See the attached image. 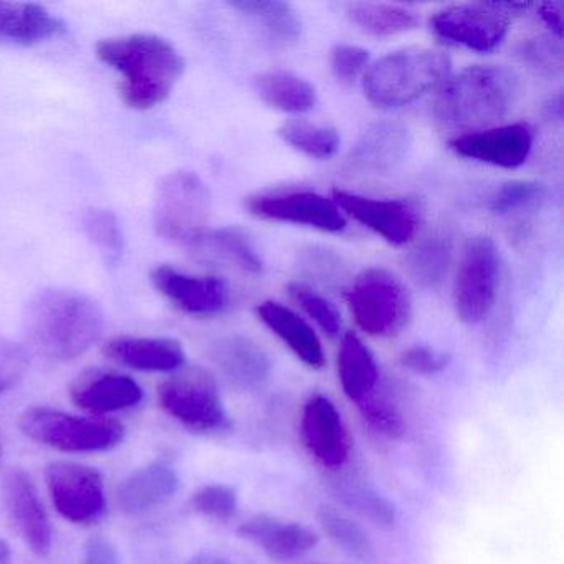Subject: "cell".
Returning <instances> with one entry per match:
<instances>
[{"instance_id": "83f0119b", "label": "cell", "mask_w": 564, "mask_h": 564, "mask_svg": "<svg viewBox=\"0 0 564 564\" xmlns=\"http://www.w3.org/2000/svg\"><path fill=\"white\" fill-rule=\"evenodd\" d=\"M256 90L269 107L285 113H306L318 101L315 87L292 72L276 70L259 75Z\"/></svg>"}, {"instance_id": "5bb4252c", "label": "cell", "mask_w": 564, "mask_h": 564, "mask_svg": "<svg viewBox=\"0 0 564 564\" xmlns=\"http://www.w3.org/2000/svg\"><path fill=\"white\" fill-rule=\"evenodd\" d=\"M302 435L310 455L323 467L339 470L351 455V438L336 405L325 395H313L302 414Z\"/></svg>"}, {"instance_id": "d4e9b609", "label": "cell", "mask_w": 564, "mask_h": 564, "mask_svg": "<svg viewBox=\"0 0 564 564\" xmlns=\"http://www.w3.org/2000/svg\"><path fill=\"white\" fill-rule=\"evenodd\" d=\"M338 376L343 391L356 405L371 398L381 384V372L371 349L356 333L348 332L338 352Z\"/></svg>"}, {"instance_id": "f6af8a7d", "label": "cell", "mask_w": 564, "mask_h": 564, "mask_svg": "<svg viewBox=\"0 0 564 564\" xmlns=\"http://www.w3.org/2000/svg\"><path fill=\"white\" fill-rule=\"evenodd\" d=\"M563 2H544L538 8V15H540L541 21L551 29V32L557 39L563 35Z\"/></svg>"}, {"instance_id": "60d3db41", "label": "cell", "mask_w": 564, "mask_h": 564, "mask_svg": "<svg viewBox=\"0 0 564 564\" xmlns=\"http://www.w3.org/2000/svg\"><path fill=\"white\" fill-rule=\"evenodd\" d=\"M28 368L29 356L25 349L12 339L0 336V394L15 388Z\"/></svg>"}, {"instance_id": "30bf717a", "label": "cell", "mask_w": 564, "mask_h": 564, "mask_svg": "<svg viewBox=\"0 0 564 564\" xmlns=\"http://www.w3.org/2000/svg\"><path fill=\"white\" fill-rule=\"evenodd\" d=\"M511 18L513 14L505 9L503 2L451 6L435 12L431 29L447 44L488 54L507 37Z\"/></svg>"}, {"instance_id": "ba28073f", "label": "cell", "mask_w": 564, "mask_h": 564, "mask_svg": "<svg viewBox=\"0 0 564 564\" xmlns=\"http://www.w3.org/2000/svg\"><path fill=\"white\" fill-rule=\"evenodd\" d=\"M500 283V253L488 236L468 240L454 280L452 300L462 323L477 325L490 315Z\"/></svg>"}, {"instance_id": "8992f818", "label": "cell", "mask_w": 564, "mask_h": 564, "mask_svg": "<svg viewBox=\"0 0 564 564\" xmlns=\"http://www.w3.org/2000/svg\"><path fill=\"white\" fill-rule=\"evenodd\" d=\"M346 302L359 328L378 338L399 335L411 318V296L404 283L379 267L362 270L352 280Z\"/></svg>"}, {"instance_id": "8d00e7d4", "label": "cell", "mask_w": 564, "mask_h": 564, "mask_svg": "<svg viewBox=\"0 0 564 564\" xmlns=\"http://www.w3.org/2000/svg\"><path fill=\"white\" fill-rule=\"evenodd\" d=\"M289 293L302 306L303 312L322 328L325 335H339L343 326L341 315H339L336 306L329 300H326L322 293L316 292L303 282L290 283Z\"/></svg>"}, {"instance_id": "603a6c76", "label": "cell", "mask_w": 564, "mask_h": 564, "mask_svg": "<svg viewBox=\"0 0 564 564\" xmlns=\"http://www.w3.org/2000/svg\"><path fill=\"white\" fill-rule=\"evenodd\" d=\"M257 315L306 366L313 369L325 366V351L315 329L289 306L263 302L257 306Z\"/></svg>"}, {"instance_id": "f35d334b", "label": "cell", "mask_w": 564, "mask_h": 564, "mask_svg": "<svg viewBox=\"0 0 564 564\" xmlns=\"http://www.w3.org/2000/svg\"><path fill=\"white\" fill-rule=\"evenodd\" d=\"M193 507L204 517L227 521L237 513L239 497L227 485H207L193 497Z\"/></svg>"}, {"instance_id": "7c38bea8", "label": "cell", "mask_w": 564, "mask_h": 564, "mask_svg": "<svg viewBox=\"0 0 564 564\" xmlns=\"http://www.w3.org/2000/svg\"><path fill=\"white\" fill-rule=\"evenodd\" d=\"M333 200L341 213L348 214L391 246H405L414 239L419 216L417 209L409 200L372 199L343 189L333 191Z\"/></svg>"}, {"instance_id": "1f68e13d", "label": "cell", "mask_w": 564, "mask_h": 564, "mask_svg": "<svg viewBox=\"0 0 564 564\" xmlns=\"http://www.w3.org/2000/svg\"><path fill=\"white\" fill-rule=\"evenodd\" d=\"M280 138L300 153L315 160H328L339 150L338 131L332 127H319L306 120H289L279 128Z\"/></svg>"}, {"instance_id": "e575fe53", "label": "cell", "mask_w": 564, "mask_h": 564, "mask_svg": "<svg viewBox=\"0 0 564 564\" xmlns=\"http://www.w3.org/2000/svg\"><path fill=\"white\" fill-rule=\"evenodd\" d=\"M338 495L343 503L348 505L356 513L368 518L376 527H394L398 518L394 505L379 495L375 488L368 487L362 481H338Z\"/></svg>"}, {"instance_id": "44dd1931", "label": "cell", "mask_w": 564, "mask_h": 564, "mask_svg": "<svg viewBox=\"0 0 564 564\" xmlns=\"http://www.w3.org/2000/svg\"><path fill=\"white\" fill-rule=\"evenodd\" d=\"M70 398L78 408L104 414L133 408L143 399V391L128 376L91 369L72 384Z\"/></svg>"}, {"instance_id": "9c48e42d", "label": "cell", "mask_w": 564, "mask_h": 564, "mask_svg": "<svg viewBox=\"0 0 564 564\" xmlns=\"http://www.w3.org/2000/svg\"><path fill=\"white\" fill-rule=\"evenodd\" d=\"M160 404L191 431L219 432L230 425L216 379L203 368L183 369L164 381Z\"/></svg>"}, {"instance_id": "ee69618b", "label": "cell", "mask_w": 564, "mask_h": 564, "mask_svg": "<svg viewBox=\"0 0 564 564\" xmlns=\"http://www.w3.org/2000/svg\"><path fill=\"white\" fill-rule=\"evenodd\" d=\"M82 564H120L117 547L101 536L91 538L85 546L84 563Z\"/></svg>"}, {"instance_id": "277c9868", "label": "cell", "mask_w": 564, "mask_h": 564, "mask_svg": "<svg viewBox=\"0 0 564 564\" xmlns=\"http://www.w3.org/2000/svg\"><path fill=\"white\" fill-rule=\"evenodd\" d=\"M451 74V58L432 48H408L386 55L366 72L362 88L376 107L399 108L441 87Z\"/></svg>"}, {"instance_id": "484cf974", "label": "cell", "mask_w": 564, "mask_h": 564, "mask_svg": "<svg viewBox=\"0 0 564 564\" xmlns=\"http://www.w3.org/2000/svg\"><path fill=\"white\" fill-rule=\"evenodd\" d=\"M180 485V475L173 468L161 464L148 465L121 484L118 503L124 513H143L176 494Z\"/></svg>"}, {"instance_id": "52a82bcc", "label": "cell", "mask_w": 564, "mask_h": 564, "mask_svg": "<svg viewBox=\"0 0 564 564\" xmlns=\"http://www.w3.org/2000/svg\"><path fill=\"white\" fill-rule=\"evenodd\" d=\"M22 432L39 444L62 452H105L117 447L124 427L111 419L77 417L47 408H32L21 415Z\"/></svg>"}, {"instance_id": "d6a6232c", "label": "cell", "mask_w": 564, "mask_h": 564, "mask_svg": "<svg viewBox=\"0 0 564 564\" xmlns=\"http://www.w3.org/2000/svg\"><path fill=\"white\" fill-rule=\"evenodd\" d=\"M318 520L325 533L349 556L361 561V563H372L376 560L375 544H372L371 538L351 518L339 513L338 510H333V508H322Z\"/></svg>"}, {"instance_id": "f546056e", "label": "cell", "mask_w": 564, "mask_h": 564, "mask_svg": "<svg viewBox=\"0 0 564 564\" xmlns=\"http://www.w3.org/2000/svg\"><path fill=\"white\" fill-rule=\"evenodd\" d=\"M243 18L250 19L253 24L260 25L267 35L276 42L299 41L302 35V18L292 4L276 2V0H239L230 2Z\"/></svg>"}, {"instance_id": "7bdbcfd3", "label": "cell", "mask_w": 564, "mask_h": 564, "mask_svg": "<svg viewBox=\"0 0 564 564\" xmlns=\"http://www.w3.org/2000/svg\"><path fill=\"white\" fill-rule=\"evenodd\" d=\"M369 52L356 45H336L329 55L333 74L341 80H351L368 65Z\"/></svg>"}, {"instance_id": "d590c367", "label": "cell", "mask_w": 564, "mask_h": 564, "mask_svg": "<svg viewBox=\"0 0 564 564\" xmlns=\"http://www.w3.org/2000/svg\"><path fill=\"white\" fill-rule=\"evenodd\" d=\"M546 196L547 191L543 184L533 183V181H511L494 194L490 210L495 216H510L521 210L540 207Z\"/></svg>"}, {"instance_id": "4316f807", "label": "cell", "mask_w": 564, "mask_h": 564, "mask_svg": "<svg viewBox=\"0 0 564 564\" xmlns=\"http://www.w3.org/2000/svg\"><path fill=\"white\" fill-rule=\"evenodd\" d=\"M193 249L252 275H259L263 270L262 256L256 242L239 227L207 230Z\"/></svg>"}, {"instance_id": "5b68a950", "label": "cell", "mask_w": 564, "mask_h": 564, "mask_svg": "<svg viewBox=\"0 0 564 564\" xmlns=\"http://www.w3.org/2000/svg\"><path fill=\"white\" fill-rule=\"evenodd\" d=\"M210 193L193 171H174L163 177L154 194L153 224L158 236L194 247L207 232Z\"/></svg>"}, {"instance_id": "b9f144b4", "label": "cell", "mask_w": 564, "mask_h": 564, "mask_svg": "<svg viewBox=\"0 0 564 564\" xmlns=\"http://www.w3.org/2000/svg\"><path fill=\"white\" fill-rule=\"evenodd\" d=\"M451 356L431 346H412L401 355V365L422 376H434L451 365Z\"/></svg>"}, {"instance_id": "cb8c5ba5", "label": "cell", "mask_w": 564, "mask_h": 564, "mask_svg": "<svg viewBox=\"0 0 564 564\" xmlns=\"http://www.w3.org/2000/svg\"><path fill=\"white\" fill-rule=\"evenodd\" d=\"M64 22L39 4L0 2V42L35 45L58 37Z\"/></svg>"}, {"instance_id": "ffe728a7", "label": "cell", "mask_w": 564, "mask_h": 564, "mask_svg": "<svg viewBox=\"0 0 564 564\" xmlns=\"http://www.w3.org/2000/svg\"><path fill=\"white\" fill-rule=\"evenodd\" d=\"M210 358L224 378L242 391L263 388L272 375V361L265 349L247 336L230 335L217 339L210 348Z\"/></svg>"}, {"instance_id": "6da1fadb", "label": "cell", "mask_w": 564, "mask_h": 564, "mask_svg": "<svg viewBox=\"0 0 564 564\" xmlns=\"http://www.w3.org/2000/svg\"><path fill=\"white\" fill-rule=\"evenodd\" d=\"M97 57L123 77L120 97L131 110H151L164 104L186 67L170 41L151 34L98 42Z\"/></svg>"}, {"instance_id": "9a60e30c", "label": "cell", "mask_w": 564, "mask_h": 564, "mask_svg": "<svg viewBox=\"0 0 564 564\" xmlns=\"http://www.w3.org/2000/svg\"><path fill=\"white\" fill-rule=\"evenodd\" d=\"M458 156L503 170H517L527 163L533 148V130L527 123L488 128L477 133L462 134L451 141Z\"/></svg>"}, {"instance_id": "7402d4cb", "label": "cell", "mask_w": 564, "mask_h": 564, "mask_svg": "<svg viewBox=\"0 0 564 564\" xmlns=\"http://www.w3.org/2000/svg\"><path fill=\"white\" fill-rule=\"evenodd\" d=\"M104 355L138 371H176L186 362L183 345L171 338H115L104 346Z\"/></svg>"}, {"instance_id": "ac0fdd59", "label": "cell", "mask_w": 564, "mask_h": 564, "mask_svg": "<svg viewBox=\"0 0 564 564\" xmlns=\"http://www.w3.org/2000/svg\"><path fill=\"white\" fill-rule=\"evenodd\" d=\"M411 148L408 128L394 121H382L365 131L346 163L352 173L381 176L398 170L408 160Z\"/></svg>"}, {"instance_id": "3957f363", "label": "cell", "mask_w": 564, "mask_h": 564, "mask_svg": "<svg viewBox=\"0 0 564 564\" xmlns=\"http://www.w3.org/2000/svg\"><path fill=\"white\" fill-rule=\"evenodd\" d=\"M518 97L520 80L510 68L475 65L442 84L435 98L434 117L444 130L477 133L503 120Z\"/></svg>"}, {"instance_id": "7a4b0ae2", "label": "cell", "mask_w": 564, "mask_h": 564, "mask_svg": "<svg viewBox=\"0 0 564 564\" xmlns=\"http://www.w3.org/2000/svg\"><path fill=\"white\" fill-rule=\"evenodd\" d=\"M25 325L39 355L65 362L85 355L101 338L105 315L84 293L48 289L29 302Z\"/></svg>"}, {"instance_id": "8fae6325", "label": "cell", "mask_w": 564, "mask_h": 564, "mask_svg": "<svg viewBox=\"0 0 564 564\" xmlns=\"http://www.w3.org/2000/svg\"><path fill=\"white\" fill-rule=\"evenodd\" d=\"M45 478L62 517L77 524H90L104 517V478L95 468L75 462H54L48 465Z\"/></svg>"}, {"instance_id": "836d02e7", "label": "cell", "mask_w": 564, "mask_h": 564, "mask_svg": "<svg viewBox=\"0 0 564 564\" xmlns=\"http://www.w3.org/2000/svg\"><path fill=\"white\" fill-rule=\"evenodd\" d=\"M82 227L108 265L117 267L124 252V234L111 210L91 207L82 217Z\"/></svg>"}, {"instance_id": "e0dca14e", "label": "cell", "mask_w": 564, "mask_h": 564, "mask_svg": "<svg viewBox=\"0 0 564 564\" xmlns=\"http://www.w3.org/2000/svg\"><path fill=\"white\" fill-rule=\"evenodd\" d=\"M4 501L25 543L39 556H47L52 547L51 520L34 481L21 468H12L6 475Z\"/></svg>"}, {"instance_id": "bcb514c9", "label": "cell", "mask_w": 564, "mask_h": 564, "mask_svg": "<svg viewBox=\"0 0 564 564\" xmlns=\"http://www.w3.org/2000/svg\"><path fill=\"white\" fill-rule=\"evenodd\" d=\"M186 564H234L227 557L219 556V554L203 553L194 556L193 560L187 561Z\"/></svg>"}, {"instance_id": "7dc6e473", "label": "cell", "mask_w": 564, "mask_h": 564, "mask_svg": "<svg viewBox=\"0 0 564 564\" xmlns=\"http://www.w3.org/2000/svg\"><path fill=\"white\" fill-rule=\"evenodd\" d=\"M11 546L4 540H0V564H11Z\"/></svg>"}, {"instance_id": "2e32d148", "label": "cell", "mask_w": 564, "mask_h": 564, "mask_svg": "<svg viewBox=\"0 0 564 564\" xmlns=\"http://www.w3.org/2000/svg\"><path fill=\"white\" fill-rule=\"evenodd\" d=\"M154 289L189 315H219L229 305V286L217 276L187 275L170 265L151 272Z\"/></svg>"}, {"instance_id": "c3c4849f", "label": "cell", "mask_w": 564, "mask_h": 564, "mask_svg": "<svg viewBox=\"0 0 564 564\" xmlns=\"http://www.w3.org/2000/svg\"><path fill=\"white\" fill-rule=\"evenodd\" d=\"M2 452H4V448H2V441H0V458H2Z\"/></svg>"}, {"instance_id": "4dcf8cb0", "label": "cell", "mask_w": 564, "mask_h": 564, "mask_svg": "<svg viewBox=\"0 0 564 564\" xmlns=\"http://www.w3.org/2000/svg\"><path fill=\"white\" fill-rule=\"evenodd\" d=\"M451 260V240L444 236L429 237L409 253V275L424 289H437L447 275Z\"/></svg>"}, {"instance_id": "4fadbf2b", "label": "cell", "mask_w": 564, "mask_h": 564, "mask_svg": "<svg viewBox=\"0 0 564 564\" xmlns=\"http://www.w3.org/2000/svg\"><path fill=\"white\" fill-rule=\"evenodd\" d=\"M247 209L262 219L312 227L322 232L338 234L346 227L345 216L335 200L313 191L252 197Z\"/></svg>"}, {"instance_id": "ab89813d", "label": "cell", "mask_w": 564, "mask_h": 564, "mask_svg": "<svg viewBox=\"0 0 564 564\" xmlns=\"http://www.w3.org/2000/svg\"><path fill=\"white\" fill-rule=\"evenodd\" d=\"M521 61L541 75H554L563 67V48L560 39L536 37L524 42L520 51Z\"/></svg>"}, {"instance_id": "f1b7e54d", "label": "cell", "mask_w": 564, "mask_h": 564, "mask_svg": "<svg viewBox=\"0 0 564 564\" xmlns=\"http://www.w3.org/2000/svg\"><path fill=\"white\" fill-rule=\"evenodd\" d=\"M346 15L352 24L372 37H394L419 28V18L404 6L351 2L346 6Z\"/></svg>"}, {"instance_id": "d6986e66", "label": "cell", "mask_w": 564, "mask_h": 564, "mask_svg": "<svg viewBox=\"0 0 564 564\" xmlns=\"http://www.w3.org/2000/svg\"><path fill=\"white\" fill-rule=\"evenodd\" d=\"M239 534L276 561L299 560L318 544V534L312 528L270 514H256L243 521Z\"/></svg>"}, {"instance_id": "74e56055", "label": "cell", "mask_w": 564, "mask_h": 564, "mask_svg": "<svg viewBox=\"0 0 564 564\" xmlns=\"http://www.w3.org/2000/svg\"><path fill=\"white\" fill-rule=\"evenodd\" d=\"M362 419L378 434L389 438H401L405 434V421L398 405L381 389L358 405Z\"/></svg>"}]
</instances>
